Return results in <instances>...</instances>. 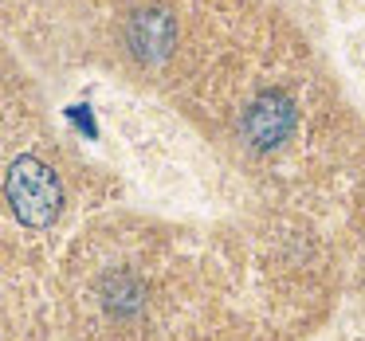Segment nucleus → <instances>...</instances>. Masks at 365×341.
<instances>
[{"label":"nucleus","instance_id":"nucleus-2","mask_svg":"<svg viewBox=\"0 0 365 341\" xmlns=\"http://www.w3.org/2000/svg\"><path fill=\"white\" fill-rule=\"evenodd\" d=\"M173 40H177V24L161 9H142L126 24V43L142 63H161L173 51Z\"/></svg>","mask_w":365,"mask_h":341},{"label":"nucleus","instance_id":"nucleus-1","mask_svg":"<svg viewBox=\"0 0 365 341\" xmlns=\"http://www.w3.org/2000/svg\"><path fill=\"white\" fill-rule=\"evenodd\" d=\"M4 192H9V204H12V212H16V220L24 224V228H48L59 216V204H63L59 177L51 173L40 157H16L12 161Z\"/></svg>","mask_w":365,"mask_h":341},{"label":"nucleus","instance_id":"nucleus-3","mask_svg":"<svg viewBox=\"0 0 365 341\" xmlns=\"http://www.w3.org/2000/svg\"><path fill=\"white\" fill-rule=\"evenodd\" d=\"M244 130H247V137H252L259 149H275V145H283L287 137H291V130H294L291 98H283V95L255 98L252 110H247V118H244Z\"/></svg>","mask_w":365,"mask_h":341}]
</instances>
